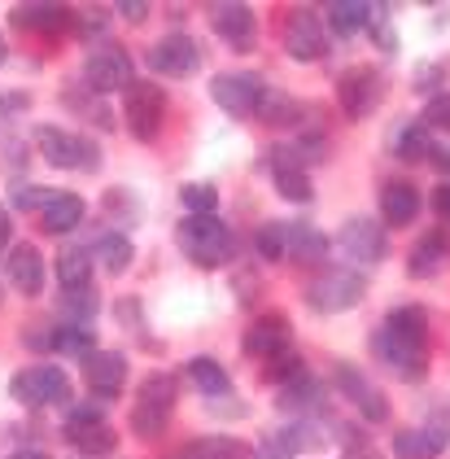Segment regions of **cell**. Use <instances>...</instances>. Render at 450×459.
Here are the masks:
<instances>
[{"label": "cell", "mask_w": 450, "mask_h": 459, "mask_svg": "<svg viewBox=\"0 0 450 459\" xmlns=\"http://www.w3.org/2000/svg\"><path fill=\"white\" fill-rule=\"evenodd\" d=\"M372 351L402 381H420L428 372V311L416 302L394 307L372 337Z\"/></svg>", "instance_id": "6da1fadb"}, {"label": "cell", "mask_w": 450, "mask_h": 459, "mask_svg": "<svg viewBox=\"0 0 450 459\" xmlns=\"http://www.w3.org/2000/svg\"><path fill=\"white\" fill-rule=\"evenodd\" d=\"M179 249H184V258L193 263V267H202V272H219V267H228L232 263V254H237V232L219 219V214H188V219H179Z\"/></svg>", "instance_id": "7a4b0ae2"}, {"label": "cell", "mask_w": 450, "mask_h": 459, "mask_svg": "<svg viewBox=\"0 0 450 459\" xmlns=\"http://www.w3.org/2000/svg\"><path fill=\"white\" fill-rule=\"evenodd\" d=\"M35 149H39V158H44L48 167H57V171H88V176L101 171V149L88 141L83 132L44 123V127L35 132Z\"/></svg>", "instance_id": "3957f363"}, {"label": "cell", "mask_w": 450, "mask_h": 459, "mask_svg": "<svg viewBox=\"0 0 450 459\" xmlns=\"http://www.w3.org/2000/svg\"><path fill=\"white\" fill-rule=\"evenodd\" d=\"M267 97H272V88H267L254 71H223V74L210 79V101L223 109V114H232V118L263 114Z\"/></svg>", "instance_id": "277c9868"}, {"label": "cell", "mask_w": 450, "mask_h": 459, "mask_svg": "<svg viewBox=\"0 0 450 459\" xmlns=\"http://www.w3.org/2000/svg\"><path fill=\"white\" fill-rule=\"evenodd\" d=\"M368 293V276L354 272V267H333V272H319L311 284H307V302L311 311H324V316H342L350 307H359Z\"/></svg>", "instance_id": "5b68a950"}, {"label": "cell", "mask_w": 450, "mask_h": 459, "mask_svg": "<svg viewBox=\"0 0 450 459\" xmlns=\"http://www.w3.org/2000/svg\"><path fill=\"white\" fill-rule=\"evenodd\" d=\"M123 123L132 127L136 141H158L162 127H167V92L149 79H136L127 92H123Z\"/></svg>", "instance_id": "8992f818"}, {"label": "cell", "mask_w": 450, "mask_h": 459, "mask_svg": "<svg viewBox=\"0 0 450 459\" xmlns=\"http://www.w3.org/2000/svg\"><path fill=\"white\" fill-rule=\"evenodd\" d=\"M62 433H66V442L83 459H105V455H114V446H118V437H114V429L105 424L97 403H79V407H70Z\"/></svg>", "instance_id": "52a82bcc"}, {"label": "cell", "mask_w": 450, "mask_h": 459, "mask_svg": "<svg viewBox=\"0 0 450 459\" xmlns=\"http://www.w3.org/2000/svg\"><path fill=\"white\" fill-rule=\"evenodd\" d=\"M83 83L97 92V97H109V92H127L136 79H132V57L118 39H105L88 53L83 62Z\"/></svg>", "instance_id": "ba28073f"}, {"label": "cell", "mask_w": 450, "mask_h": 459, "mask_svg": "<svg viewBox=\"0 0 450 459\" xmlns=\"http://www.w3.org/2000/svg\"><path fill=\"white\" fill-rule=\"evenodd\" d=\"M9 398L22 407H57L70 398V377L57 363H35L9 381Z\"/></svg>", "instance_id": "9c48e42d"}, {"label": "cell", "mask_w": 450, "mask_h": 459, "mask_svg": "<svg viewBox=\"0 0 450 459\" xmlns=\"http://www.w3.org/2000/svg\"><path fill=\"white\" fill-rule=\"evenodd\" d=\"M284 53H289L293 62H302V66L324 62V57H328V22H324V13L293 9L289 22H284Z\"/></svg>", "instance_id": "30bf717a"}, {"label": "cell", "mask_w": 450, "mask_h": 459, "mask_svg": "<svg viewBox=\"0 0 450 459\" xmlns=\"http://www.w3.org/2000/svg\"><path fill=\"white\" fill-rule=\"evenodd\" d=\"M385 101V79L381 71H372V66H350L342 79H337V106L346 118H368V114H376V106Z\"/></svg>", "instance_id": "8fae6325"}, {"label": "cell", "mask_w": 450, "mask_h": 459, "mask_svg": "<svg viewBox=\"0 0 450 459\" xmlns=\"http://www.w3.org/2000/svg\"><path fill=\"white\" fill-rule=\"evenodd\" d=\"M267 158H272V162H267L272 184H276V193L284 202H298V206L315 202V179L307 176V158L298 153V144H276Z\"/></svg>", "instance_id": "7c38bea8"}, {"label": "cell", "mask_w": 450, "mask_h": 459, "mask_svg": "<svg viewBox=\"0 0 450 459\" xmlns=\"http://www.w3.org/2000/svg\"><path fill=\"white\" fill-rule=\"evenodd\" d=\"M149 71L167 74V79H193L202 71V44L188 31H171L149 48Z\"/></svg>", "instance_id": "4fadbf2b"}, {"label": "cell", "mask_w": 450, "mask_h": 459, "mask_svg": "<svg viewBox=\"0 0 450 459\" xmlns=\"http://www.w3.org/2000/svg\"><path fill=\"white\" fill-rule=\"evenodd\" d=\"M245 354L258 359V363H276L284 354H293V324L276 311L258 316L245 328Z\"/></svg>", "instance_id": "5bb4252c"}, {"label": "cell", "mask_w": 450, "mask_h": 459, "mask_svg": "<svg viewBox=\"0 0 450 459\" xmlns=\"http://www.w3.org/2000/svg\"><path fill=\"white\" fill-rule=\"evenodd\" d=\"M337 246H342V254H346L350 263L368 267V263H381L385 254H389V237H385V223H381V219H368V214H359V219H346V223H342V237H337Z\"/></svg>", "instance_id": "9a60e30c"}, {"label": "cell", "mask_w": 450, "mask_h": 459, "mask_svg": "<svg viewBox=\"0 0 450 459\" xmlns=\"http://www.w3.org/2000/svg\"><path fill=\"white\" fill-rule=\"evenodd\" d=\"M333 377H337V389L346 394L354 407H359V416H363L368 424H385V420H389V398H385V389L372 385V381H368L354 363H337V368H333Z\"/></svg>", "instance_id": "2e32d148"}, {"label": "cell", "mask_w": 450, "mask_h": 459, "mask_svg": "<svg viewBox=\"0 0 450 459\" xmlns=\"http://www.w3.org/2000/svg\"><path fill=\"white\" fill-rule=\"evenodd\" d=\"M210 27H214V36L223 39L228 48H237V53H249L254 39H258V18H254V9H249V4H237V0L214 4V9H210Z\"/></svg>", "instance_id": "e0dca14e"}, {"label": "cell", "mask_w": 450, "mask_h": 459, "mask_svg": "<svg viewBox=\"0 0 450 459\" xmlns=\"http://www.w3.org/2000/svg\"><path fill=\"white\" fill-rule=\"evenodd\" d=\"M83 381L97 398H118L127 389V354L123 351H97L83 359Z\"/></svg>", "instance_id": "ac0fdd59"}, {"label": "cell", "mask_w": 450, "mask_h": 459, "mask_svg": "<svg viewBox=\"0 0 450 459\" xmlns=\"http://www.w3.org/2000/svg\"><path fill=\"white\" fill-rule=\"evenodd\" d=\"M4 272H9V284L22 293V298H39L44 293V254L27 241H18V246H9L4 254Z\"/></svg>", "instance_id": "d6986e66"}, {"label": "cell", "mask_w": 450, "mask_h": 459, "mask_svg": "<svg viewBox=\"0 0 450 459\" xmlns=\"http://www.w3.org/2000/svg\"><path fill=\"white\" fill-rule=\"evenodd\" d=\"M450 446V424H420L394 433V459H437Z\"/></svg>", "instance_id": "ffe728a7"}, {"label": "cell", "mask_w": 450, "mask_h": 459, "mask_svg": "<svg viewBox=\"0 0 450 459\" xmlns=\"http://www.w3.org/2000/svg\"><path fill=\"white\" fill-rule=\"evenodd\" d=\"M450 263V232L446 228H433L428 237H420L411 254H407V276L411 281H428V276H437L442 267Z\"/></svg>", "instance_id": "44dd1931"}, {"label": "cell", "mask_w": 450, "mask_h": 459, "mask_svg": "<svg viewBox=\"0 0 450 459\" xmlns=\"http://www.w3.org/2000/svg\"><path fill=\"white\" fill-rule=\"evenodd\" d=\"M420 206H424V197H420L416 184H407V179H389L381 188V219L389 228H411L420 219Z\"/></svg>", "instance_id": "7402d4cb"}, {"label": "cell", "mask_w": 450, "mask_h": 459, "mask_svg": "<svg viewBox=\"0 0 450 459\" xmlns=\"http://www.w3.org/2000/svg\"><path fill=\"white\" fill-rule=\"evenodd\" d=\"M83 197L79 193H66V188H53L48 193V202H44V211H39V223H44V232H53V237H66L79 228V219H83Z\"/></svg>", "instance_id": "603a6c76"}, {"label": "cell", "mask_w": 450, "mask_h": 459, "mask_svg": "<svg viewBox=\"0 0 450 459\" xmlns=\"http://www.w3.org/2000/svg\"><path fill=\"white\" fill-rule=\"evenodd\" d=\"M92 246H74V241H66V246L57 249V258H53V267H57V284L66 289V293H79V289H88V281H92Z\"/></svg>", "instance_id": "cb8c5ba5"}, {"label": "cell", "mask_w": 450, "mask_h": 459, "mask_svg": "<svg viewBox=\"0 0 450 459\" xmlns=\"http://www.w3.org/2000/svg\"><path fill=\"white\" fill-rule=\"evenodd\" d=\"M184 377H188V385L197 389V394H206L210 403H214V398H223V394H232V377H228V368H223L219 359H210V354L188 359V363H184Z\"/></svg>", "instance_id": "d4e9b609"}, {"label": "cell", "mask_w": 450, "mask_h": 459, "mask_svg": "<svg viewBox=\"0 0 450 459\" xmlns=\"http://www.w3.org/2000/svg\"><path fill=\"white\" fill-rule=\"evenodd\" d=\"M311 442V429L307 424H289L280 433H267L263 442H254V459H298Z\"/></svg>", "instance_id": "484cf974"}, {"label": "cell", "mask_w": 450, "mask_h": 459, "mask_svg": "<svg viewBox=\"0 0 450 459\" xmlns=\"http://www.w3.org/2000/svg\"><path fill=\"white\" fill-rule=\"evenodd\" d=\"M92 258H97V267H105L109 276H123V272L132 267V258H136V246L114 228V232H101V237L92 241Z\"/></svg>", "instance_id": "4316f807"}, {"label": "cell", "mask_w": 450, "mask_h": 459, "mask_svg": "<svg viewBox=\"0 0 450 459\" xmlns=\"http://www.w3.org/2000/svg\"><path fill=\"white\" fill-rule=\"evenodd\" d=\"M328 254V237L311 223H289V258L302 267H319Z\"/></svg>", "instance_id": "83f0119b"}, {"label": "cell", "mask_w": 450, "mask_h": 459, "mask_svg": "<svg viewBox=\"0 0 450 459\" xmlns=\"http://www.w3.org/2000/svg\"><path fill=\"white\" fill-rule=\"evenodd\" d=\"M324 22H328V31H337V36H359V31H368V22H372V4L333 0V4L324 9Z\"/></svg>", "instance_id": "f1b7e54d"}, {"label": "cell", "mask_w": 450, "mask_h": 459, "mask_svg": "<svg viewBox=\"0 0 450 459\" xmlns=\"http://www.w3.org/2000/svg\"><path fill=\"white\" fill-rule=\"evenodd\" d=\"M70 18L74 13L62 4H13V13H9L13 27H31V31H62Z\"/></svg>", "instance_id": "f546056e"}, {"label": "cell", "mask_w": 450, "mask_h": 459, "mask_svg": "<svg viewBox=\"0 0 450 459\" xmlns=\"http://www.w3.org/2000/svg\"><path fill=\"white\" fill-rule=\"evenodd\" d=\"M389 149L402 158V162H420V158H433V141L420 123H398L389 132Z\"/></svg>", "instance_id": "4dcf8cb0"}, {"label": "cell", "mask_w": 450, "mask_h": 459, "mask_svg": "<svg viewBox=\"0 0 450 459\" xmlns=\"http://www.w3.org/2000/svg\"><path fill=\"white\" fill-rule=\"evenodd\" d=\"M263 118H267L272 127H307L311 109L302 106V101H293L289 92H272L267 106H263Z\"/></svg>", "instance_id": "1f68e13d"}, {"label": "cell", "mask_w": 450, "mask_h": 459, "mask_svg": "<svg viewBox=\"0 0 450 459\" xmlns=\"http://www.w3.org/2000/svg\"><path fill=\"white\" fill-rule=\"evenodd\" d=\"M175 398H179V377H175V372H149L144 385H140V394H136V403L162 407V411H171Z\"/></svg>", "instance_id": "d6a6232c"}, {"label": "cell", "mask_w": 450, "mask_h": 459, "mask_svg": "<svg viewBox=\"0 0 450 459\" xmlns=\"http://www.w3.org/2000/svg\"><path fill=\"white\" fill-rule=\"evenodd\" d=\"M167 424H171V411H162V407H149V403H136V407H132V416H127V429L136 433L140 442H153V437H162V433H167Z\"/></svg>", "instance_id": "836d02e7"}, {"label": "cell", "mask_w": 450, "mask_h": 459, "mask_svg": "<svg viewBox=\"0 0 450 459\" xmlns=\"http://www.w3.org/2000/svg\"><path fill=\"white\" fill-rule=\"evenodd\" d=\"M188 459H254V446L241 437H197Z\"/></svg>", "instance_id": "e575fe53"}, {"label": "cell", "mask_w": 450, "mask_h": 459, "mask_svg": "<svg viewBox=\"0 0 450 459\" xmlns=\"http://www.w3.org/2000/svg\"><path fill=\"white\" fill-rule=\"evenodd\" d=\"M254 249H258V258H267V263L289 258V223H263V228L254 232Z\"/></svg>", "instance_id": "d590c367"}, {"label": "cell", "mask_w": 450, "mask_h": 459, "mask_svg": "<svg viewBox=\"0 0 450 459\" xmlns=\"http://www.w3.org/2000/svg\"><path fill=\"white\" fill-rule=\"evenodd\" d=\"M179 202H184V211L188 214H219V188L206 184V179H193V184H184L179 188Z\"/></svg>", "instance_id": "8d00e7d4"}, {"label": "cell", "mask_w": 450, "mask_h": 459, "mask_svg": "<svg viewBox=\"0 0 450 459\" xmlns=\"http://www.w3.org/2000/svg\"><path fill=\"white\" fill-rule=\"evenodd\" d=\"M319 394H324V389H319V381H315L311 372H302V377H293V381H289V389L280 394V407H284V411H307V407H315V403H319Z\"/></svg>", "instance_id": "74e56055"}, {"label": "cell", "mask_w": 450, "mask_h": 459, "mask_svg": "<svg viewBox=\"0 0 450 459\" xmlns=\"http://www.w3.org/2000/svg\"><path fill=\"white\" fill-rule=\"evenodd\" d=\"M57 351L70 354V359H92V354H97V342H92L88 328L66 324V328H57Z\"/></svg>", "instance_id": "f35d334b"}, {"label": "cell", "mask_w": 450, "mask_h": 459, "mask_svg": "<svg viewBox=\"0 0 450 459\" xmlns=\"http://www.w3.org/2000/svg\"><path fill=\"white\" fill-rule=\"evenodd\" d=\"M420 127H424V132H442V136H450V92H437V97L424 106Z\"/></svg>", "instance_id": "ab89813d"}, {"label": "cell", "mask_w": 450, "mask_h": 459, "mask_svg": "<svg viewBox=\"0 0 450 459\" xmlns=\"http://www.w3.org/2000/svg\"><path fill=\"white\" fill-rule=\"evenodd\" d=\"M22 346H27V351H57V328L27 324V328H22Z\"/></svg>", "instance_id": "60d3db41"}, {"label": "cell", "mask_w": 450, "mask_h": 459, "mask_svg": "<svg viewBox=\"0 0 450 459\" xmlns=\"http://www.w3.org/2000/svg\"><path fill=\"white\" fill-rule=\"evenodd\" d=\"M368 31L376 36V44H381L385 53H394V48H398V36L385 27V4H372V22H368Z\"/></svg>", "instance_id": "b9f144b4"}, {"label": "cell", "mask_w": 450, "mask_h": 459, "mask_svg": "<svg viewBox=\"0 0 450 459\" xmlns=\"http://www.w3.org/2000/svg\"><path fill=\"white\" fill-rule=\"evenodd\" d=\"M48 193H53V188H31V184H22V188H13V206H18V211H44Z\"/></svg>", "instance_id": "7bdbcfd3"}, {"label": "cell", "mask_w": 450, "mask_h": 459, "mask_svg": "<svg viewBox=\"0 0 450 459\" xmlns=\"http://www.w3.org/2000/svg\"><path fill=\"white\" fill-rule=\"evenodd\" d=\"M66 311L74 319H92L97 316V298L88 293V289H79V293H66Z\"/></svg>", "instance_id": "ee69618b"}, {"label": "cell", "mask_w": 450, "mask_h": 459, "mask_svg": "<svg viewBox=\"0 0 450 459\" xmlns=\"http://www.w3.org/2000/svg\"><path fill=\"white\" fill-rule=\"evenodd\" d=\"M27 109H31V97H27V92L0 97V118H18V114H27Z\"/></svg>", "instance_id": "f6af8a7d"}, {"label": "cell", "mask_w": 450, "mask_h": 459, "mask_svg": "<svg viewBox=\"0 0 450 459\" xmlns=\"http://www.w3.org/2000/svg\"><path fill=\"white\" fill-rule=\"evenodd\" d=\"M346 459H385V455L372 446V442H368V437H350V442H346Z\"/></svg>", "instance_id": "bcb514c9"}, {"label": "cell", "mask_w": 450, "mask_h": 459, "mask_svg": "<svg viewBox=\"0 0 450 459\" xmlns=\"http://www.w3.org/2000/svg\"><path fill=\"white\" fill-rule=\"evenodd\" d=\"M118 18H127V22H144V18H149V4H136V0H123V4H118Z\"/></svg>", "instance_id": "7dc6e473"}, {"label": "cell", "mask_w": 450, "mask_h": 459, "mask_svg": "<svg viewBox=\"0 0 450 459\" xmlns=\"http://www.w3.org/2000/svg\"><path fill=\"white\" fill-rule=\"evenodd\" d=\"M433 211L450 223V184H437V188H433Z\"/></svg>", "instance_id": "c3c4849f"}, {"label": "cell", "mask_w": 450, "mask_h": 459, "mask_svg": "<svg viewBox=\"0 0 450 459\" xmlns=\"http://www.w3.org/2000/svg\"><path fill=\"white\" fill-rule=\"evenodd\" d=\"M442 176H450V144H433V158H428Z\"/></svg>", "instance_id": "681fc988"}, {"label": "cell", "mask_w": 450, "mask_h": 459, "mask_svg": "<svg viewBox=\"0 0 450 459\" xmlns=\"http://www.w3.org/2000/svg\"><path fill=\"white\" fill-rule=\"evenodd\" d=\"M9 237H13V214L9 206H0V249H9Z\"/></svg>", "instance_id": "f907efd6"}, {"label": "cell", "mask_w": 450, "mask_h": 459, "mask_svg": "<svg viewBox=\"0 0 450 459\" xmlns=\"http://www.w3.org/2000/svg\"><path fill=\"white\" fill-rule=\"evenodd\" d=\"M9 459H48V455H44V451H13Z\"/></svg>", "instance_id": "816d5d0a"}, {"label": "cell", "mask_w": 450, "mask_h": 459, "mask_svg": "<svg viewBox=\"0 0 450 459\" xmlns=\"http://www.w3.org/2000/svg\"><path fill=\"white\" fill-rule=\"evenodd\" d=\"M0 62H4V36H0Z\"/></svg>", "instance_id": "f5cc1de1"}, {"label": "cell", "mask_w": 450, "mask_h": 459, "mask_svg": "<svg viewBox=\"0 0 450 459\" xmlns=\"http://www.w3.org/2000/svg\"><path fill=\"white\" fill-rule=\"evenodd\" d=\"M0 302H4V289H0Z\"/></svg>", "instance_id": "db71d44e"}]
</instances>
